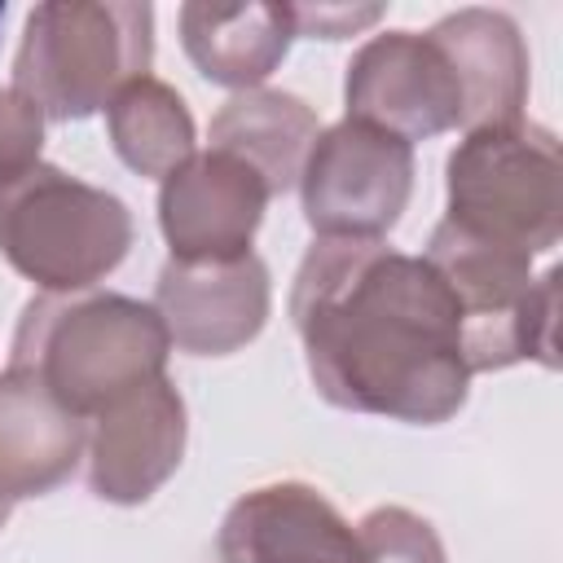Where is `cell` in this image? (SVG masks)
<instances>
[{
  "label": "cell",
  "instance_id": "cell-1",
  "mask_svg": "<svg viewBox=\"0 0 563 563\" xmlns=\"http://www.w3.org/2000/svg\"><path fill=\"white\" fill-rule=\"evenodd\" d=\"M290 321L334 409L435 427L466 405L462 303L422 255L383 238H317L295 268Z\"/></svg>",
  "mask_w": 563,
  "mask_h": 563
},
{
  "label": "cell",
  "instance_id": "cell-2",
  "mask_svg": "<svg viewBox=\"0 0 563 563\" xmlns=\"http://www.w3.org/2000/svg\"><path fill=\"white\" fill-rule=\"evenodd\" d=\"M172 352L154 303L119 290L35 295L13 330L9 369L40 378L84 422L163 374Z\"/></svg>",
  "mask_w": 563,
  "mask_h": 563
},
{
  "label": "cell",
  "instance_id": "cell-3",
  "mask_svg": "<svg viewBox=\"0 0 563 563\" xmlns=\"http://www.w3.org/2000/svg\"><path fill=\"white\" fill-rule=\"evenodd\" d=\"M154 9L141 0H44L26 13L13 57V92L44 119L70 123L150 75Z\"/></svg>",
  "mask_w": 563,
  "mask_h": 563
},
{
  "label": "cell",
  "instance_id": "cell-4",
  "mask_svg": "<svg viewBox=\"0 0 563 563\" xmlns=\"http://www.w3.org/2000/svg\"><path fill=\"white\" fill-rule=\"evenodd\" d=\"M444 224L519 255H541L563 233L559 136L532 119L466 132L444 163Z\"/></svg>",
  "mask_w": 563,
  "mask_h": 563
},
{
  "label": "cell",
  "instance_id": "cell-5",
  "mask_svg": "<svg viewBox=\"0 0 563 563\" xmlns=\"http://www.w3.org/2000/svg\"><path fill=\"white\" fill-rule=\"evenodd\" d=\"M136 224L119 194L53 163L0 189V255L44 295L92 290L132 251Z\"/></svg>",
  "mask_w": 563,
  "mask_h": 563
},
{
  "label": "cell",
  "instance_id": "cell-6",
  "mask_svg": "<svg viewBox=\"0 0 563 563\" xmlns=\"http://www.w3.org/2000/svg\"><path fill=\"white\" fill-rule=\"evenodd\" d=\"M422 260L462 303V356L471 374L506 369L519 361L554 369L559 268L532 277L528 255L475 242L444 220L431 229Z\"/></svg>",
  "mask_w": 563,
  "mask_h": 563
},
{
  "label": "cell",
  "instance_id": "cell-7",
  "mask_svg": "<svg viewBox=\"0 0 563 563\" xmlns=\"http://www.w3.org/2000/svg\"><path fill=\"white\" fill-rule=\"evenodd\" d=\"M409 194L413 145L347 114L317 132L299 172L303 220L317 238H387Z\"/></svg>",
  "mask_w": 563,
  "mask_h": 563
},
{
  "label": "cell",
  "instance_id": "cell-8",
  "mask_svg": "<svg viewBox=\"0 0 563 563\" xmlns=\"http://www.w3.org/2000/svg\"><path fill=\"white\" fill-rule=\"evenodd\" d=\"M347 119L400 141H431L462 128V84L431 31H383L365 40L343 75Z\"/></svg>",
  "mask_w": 563,
  "mask_h": 563
},
{
  "label": "cell",
  "instance_id": "cell-9",
  "mask_svg": "<svg viewBox=\"0 0 563 563\" xmlns=\"http://www.w3.org/2000/svg\"><path fill=\"white\" fill-rule=\"evenodd\" d=\"M264 176L229 150H194L158 189V229L172 260L220 264L251 255L268 207Z\"/></svg>",
  "mask_w": 563,
  "mask_h": 563
},
{
  "label": "cell",
  "instance_id": "cell-10",
  "mask_svg": "<svg viewBox=\"0 0 563 563\" xmlns=\"http://www.w3.org/2000/svg\"><path fill=\"white\" fill-rule=\"evenodd\" d=\"M88 422V488L110 506L150 501L185 457V396L167 374L110 400Z\"/></svg>",
  "mask_w": 563,
  "mask_h": 563
},
{
  "label": "cell",
  "instance_id": "cell-11",
  "mask_svg": "<svg viewBox=\"0 0 563 563\" xmlns=\"http://www.w3.org/2000/svg\"><path fill=\"white\" fill-rule=\"evenodd\" d=\"M216 554L220 563H365L356 528L303 479L242 493L220 519Z\"/></svg>",
  "mask_w": 563,
  "mask_h": 563
},
{
  "label": "cell",
  "instance_id": "cell-12",
  "mask_svg": "<svg viewBox=\"0 0 563 563\" xmlns=\"http://www.w3.org/2000/svg\"><path fill=\"white\" fill-rule=\"evenodd\" d=\"M268 303L273 286L255 251L220 264L167 260L154 282V312L167 339L189 356H229L246 347L264 330Z\"/></svg>",
  "mask_w": 563,
  "mask_h": 563
},
{
  "label": "cell",
  "instance_id": "cell-13",
  "mask_svg": "<svg viewBox=\"0 0 563 563\" xmlns=\"http://www.w3.org/2000/svg\"><path fill=\"white\" fill-rule=\"evenodd\" d=\"M88 422L70 413L40 378L0 374V497H44L66 484L84 457Z\"/></svg>",
  "mask_w": 563,
  "mask_h": 563
},
{
  "label": "cell",
  "instance_id": "cell-14",
  "mask_svg": "<svg viewBox=\"0 0 563 563\" xmlns=\"http://www.w3.org/2000/svg\"><path fill=\"white\" fill-rule=\"evenodd\" d=\"M462 84V128L515 123L528 106V44L501 9H457L431 26Z\"/></svg>",
  "mask_w": 563,
  "mask_h": 563
},
{
  "label": "cell",
  "instance_id": "cell-15",
  "mask_svg": "<svg viewBox=\"0 0 563 563\" xmlns=\"http://www.w3.org/2000/svg\"><path fill=\"white\" fill-rule=\"evenodd\" d=\"M295 40L290 4H180V44L207 84L246 92L268 79Z\"/></svg>",
  "mask_w": 563,
  "mask_h": 563
},
{
  "label": "cell",
  "instance_id": "cell-16",
  "mask_svg": "<svg viewBox=\"0 0 563 563\" xmlns=\"http://www.w3.org/2000/svg\"><path fill=\"white\" fill-rule=\"evenodd\" d=\"M317 132H321L317 110L303 97L282 88H246L216 110L211 150H229L242 163H251L264 176L268 194L277 198L299 185Z\"/></svg>",
  "mask_w": 563,
  "mask_h": 563
},
{
  "label": "cell",
  "instance_id": "cell-17",
  "mask_svg": "<svg viewBox=\"0 0 563 563\" xmlns=\"http://www.w3.org/2000/svg\"><path fill=\"white\" fill-rule=\"evenodd\" d=\"M106 128H110L114 154L136 176H154V180H167L185 158H194V145H198L185 97L154 75H141L110 97Z\"/></svg>",
  "mask_w": 563,
  "mask_h": 563
},
{
  "label": "cell",
  "instance_id": "cell-18",
  "mask_svg": "<svg viewBox=\"0 0 563 563\" xmlns=\"http://www.w3.org/2000/svg\"><path fill=\"white\" fill-rule=\"evenodd\" d=\"M44 150V114L13 88H0V189L22 180Z\"/></svg>",
  "mask_w": 563,
  "mask_h": 563
},
{
  "label": "cell",
  "instance_id": "cell-19",
  "mask_svg": "<svg viewBox=\"0 0 563 563\" xmlns=\"http://www.w3.org/2000/svg\"><path fill=\"white\" fill-rule=\"evenodd\" d=\"M295 18V35H312V40H343L356 35L361 26L383 18V4H290Z\"/></svg>",
  "mask_w": 563,
  "mask_h": 563
},
{
  "label": "cell",
  "instance_id": "cell-20",
  "mask_svg": "<svg viewBox=\"0 0 563 563\" xmlns=\"http://www.w3.org/2000/svg\"><path fill=\"white\" fill-rule=\"evenodd\" d=\"M9 515H13V501H4V497H0V528L9 523Z\"/></svg>",
  "mask_w": 563,
  "mask_h": 563
},
{
  "label": "cell",
  "instance_id": "cell-21",
  "mask_svg": "<svg viewBox=\"0 0 563 563\" xmlns=\"http://www.w3.org/2000/svg\"><path fill=\"white\" fill-rule=\"evenodd\" d=\"M4 13H9V4H4V0H0V22H4Z\"/></svg>",
  "mask_w": 563,
  "mask_h": 563
}]
</instances>
